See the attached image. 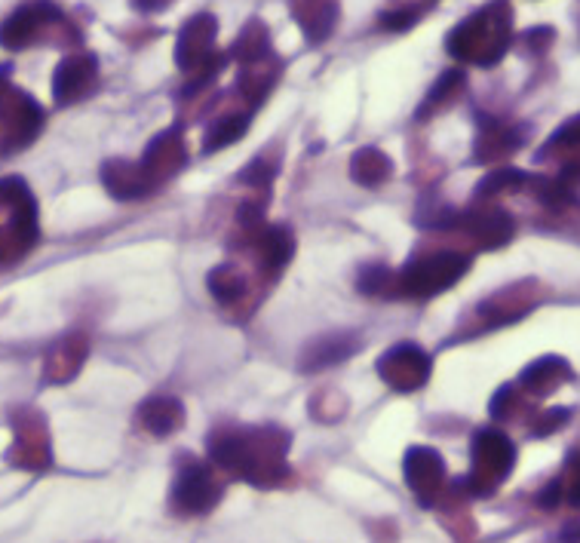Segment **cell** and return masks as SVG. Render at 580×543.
Wrapping results in <instances>:
<instances>
[{"label": "cell", "mask_w": 580, "mask_h": 543, "mask_svg": "<svg viewBox=\"0 0 580 543\" xmlns=\"http://www.w3.org/2000/svg\"><path fill=\"white\" fill-rule=\"evenodd\" d=\"M246 129H249V117H240V114L225 117V120H218V123L206 132V142H203V148H206V151L228 148V145H234V142H240V139H243Z\"/></svg>", "instance_id": "19"}, {"label": "cell", "mask_w": 580, "mask_h": 543, "mask_svg": "<svg viewBox=\"0 0 580 543\" xmlns=\"http://www.w3.org/2000/svg\"><path fill=\"white\" fill-rule=\"evenodd\" d=\"M461 224L470 231V237L485 246V249H498L513 237V218L504 209H482L473 212L467 218H461Z\"/></svg>", "instance_id": "11"}, {"label": "cell", "mask_w": 580, "mask_h": 543, "mask_svg": "<svg viewBox=\"0 0 580 543\" xmlns=\"http://www.w3.org/2000/svg\"><path fill=\"white\" fill-rule=\"evenodd\" d=\"M267 53H271V40H267V28L261 22H249L237 43H234V56L243 62V65H252V62H261L267 59Z\"/></svg>", "instance_id": "17"}, {"label": "cell", "mask_w": 580, "mask_h": 543, "mask_svg": "<svg viewBox=\"0 0 580 543\" xmlns=\"http://www.w3.org/2000/svg\"><path fill=\"white\" fill-rule=\"evenodd\" d=\"M182 418H185V409L178 399H169V396H154L148 399L142 409H139V421L145 430H151L154 436H169L182 427Z\"/></svg>", "instance_id": "13"}, {"label": "cell", "mask_w": 580, "mask_h": 543, "mask_svg": "<svg viewBox=\"0 0 580 543\" xmlns=\"http://www.w3.org/2000/svg\"><path fill=\"white\" fill-rule=\"evenodd\" d=\"M378 372L396 390H415L430 375V359L412 344H399L378 359Z\"/></svg>", "instance_id": "5"}, {"label": "cell", "mask_w": 580, "mask_h": 543, "mask_svg": "<svg viewBox=\"0 0 580 543\" xmlns=\"http://www.w3.org/2000/svg\"><path fill=\"white\" fill-rule=\"evenodd\" d=\"M387 267H369L366 274H363V280H360V289L363 292H369V295H375L381 286H387Z\"/></svg>", "instance_id": "25"}, {"label": "cell", "mask_w": 580, "mask_h": 543, "mask_svg": "<svg viewBox=\"0 0 580 543\" xmlns=\"http://www.w3.org/2000/svg\"><path fill=\"white\" fill-rule=\"evenodd\" d=\"M470 267V258L461 255V252H439V255H427V258H418L412 261L403 277H399V289L406 295H415V298H430V295H439L445 289H452Z\"/></svg>", "instance_id": "2"}, {"label": "cell", "mask_w": 580, "mask_h": 543, "mask_svg": "<svg viewBox=\"0 0 580 543\" xmlns=\"http://www.w3.org/2000/svg\"><path fill=\"white\" fill-rule=\"evenodd\" d=\"M292 249H295V240H292V231L283 228V224H274V228H264L261 237H258V252H261V261L267 267H283L289 258H292Z\"/></svg>", "instance_id": "15"}, {"label": "cell", "mask_w": 580, "mask_h": 543, "mask_svg": "<svg viewBox=\"0 0 580 543\" xmlns=\"http://www.w3.org/2000/svg\"><path fill=\"white\" fill-rule=\"evenodd\" d=\"M510 43V13L504 4H492L479 13H473L467 22H461L445 47L458 59H470L479 65H495Z\"/></svg>", "instance_id": "1"}, {"label": "cell", "mask_w": 580, "mask_h": 543, "mask_svg": "<svg viewBox=\"0 0 580 543\" xmlns=\"http://www.w3.org/2000/svg\"><path fill=\"white\" fill-rule=\"evenodd\" d=\"M96 59L93 56H68L59 62L56 77H53V96L59 105H71L83 99L89 89L96 86Z\"/></svg>", "instance_id": "7"}, {"label": "cell", "mask_w": 580, "mask_h": 543, "mask_svg": "<svg viewBox=\"0 0 580 543\" xmlns=\"http://www.w3.org/2000/svg\"><path fill=\"white\" fill-rule=\"evenodd\" d=\"M574 378V372L565 366V359H559V356H544V359H538V362H531V366L522 372V387H528L531 393H553L559 384H565V381H571Z\"/></svg>", "instance_id": "14"}, {"label": "cell", "mask_w": 580, "mask_h": 543, "mask_svg": "<svg viewBox=\"0 0 580 543\" xmlns=\"http://www.w3.org/2000/svg\"><path fill=\"white\" fill-rule=\"evenodd\" d=\"M182 163H185V145H182V135H178V129L160 132L157 139L148 145L145 160H142L145 172H148L154 181L172 175L175 169H182Z\"/></svg>", "instance_id": "10"}, {"label": "cell", "mask_w": 580, "mask_h": 543, "mask_svg": "<svg viewBox=\"0 0 580 543\" xmlns=\"http://www.w3.org/2000/svg\"><path fill=\"white\" fill-rule=\"evenodd\" d=\"M525 185V175L516 172V169H504V172H495V175H488L482 185H479V197H495V194H504V191H516Z\"/></svg>", "instance_id": "21"}, {"label": "cell", "mask_w": 580, "mask_h": 543, "mask_svg": "<svg viewBox=\"0 0 580 543\" xmlns=\"http://www.w3.org/2000/svg\"><path fill=\"white\" fill-rule=\"evenodd\" d=\"M350 353V347L341 341V338H335V341H329V347H314V366H326V362H335V359H344Z\"/></svg>", "instance_id": "24"}, {"label": "cell", "mask_w": 580, "mask_h": 543, "mask_svg": "<svg viewBox=\"0 0 580 543\" xmlns=\"http://www.w3.org/2000/svg\"><path fill=\"white\" fill-rule=\"evenodd\" d=\"M356 181H363V185H378L390 175V160L375 151V148H366V151H356L353 154V163H350Z\"/></svg>", "instance_id": "18"}, {"label": "cell", "mask_w": 580, "mask_h": 543, "mask_svg": "<svg viewBox=\"0 0 580 543\" xmlns=\"http://www.w3.org/2000/svg\"><path fill=\"white\" fill-rule=\"evenodd\" d=\"M215 31H218V22L209 13H197L194 19H188L185 28H182V34H178V43H175V62H178V68L188 71V74L200 71L215 56L212 53Z\"/></svg>", "instance_id": "4"}, {"label": "cell", "mask_w": 580, "mask_h": 543, "mask_svg": "<svg viewBox=\"0 0 580 543\" xmlns=\"http://www.w3.org/2000/svg\"><path fill=\"white\" fill-rule=\"evenodd\" d=\"M209 292L221 301V304H231V301H237L240 298V292H243V280H240V274L234 267H215L212 274H209Z\"/></svg>", "instance_id": "20"}, {"label": "cell", "mask_w": 580, "mask_h": 543, "mask_svg": "<svg viewBox=\"0 0 580 543\" xmlns=\"http://www.w3.org/2000/svg\"><path fill=\"white\" fill-rule=\"evenodd\" d=\"M102 175H105L108 191L120 200H136V197L148 194L154 185V178L145 172L142 163L136 166V163H126V160H111Z\"/></svg>", "instance_id": "12"}, {"label": "cell", "mask_w": 580, "mask_h": 543, "mask_svg": "<svg viewBox=\"0 0 580 543\" xmlns=\"http://www.w3.org/2000/svg\"><path fill=\"white\" fill-rule=\"evenodd\" d=\"M406 482H409V488L421 497L424 504L433 501V494L445 482V464H442V458L436 455L433 448H424V445L409 448V455H406Z\"/></svg>", "instance_id": "9"}, {"label": "cell", "mask_w": 580, "mask_h": 543, "mask_svg": "<svg viewBox=\"0 0 580 543\" xmlns=\"http://www.w3.org/2000/svg\"><path fill=\"white\" fill-rule=\"evenodd\" d=\"M519 145H522V139L510 126H482L476 154H479V160H492V157H504V154L516 151Z\"/></svg>", "instance_id": "16"}, {"label": "cell", "mask_w": 580, "mask_h": 543, "mask_svg": "<svg viewBox=\"0 0 580 543\" xmlns=\"http://www.w3.org/2000/svg\"><path fill=\"white\" fill-rule=\"evenodd\" d=\"M56 7L53 4H43V0H37V4H25L19 7L4 25H0V47L7 50H22L28 47V43L37 37V31L47 25L50 19H56Z\"/></svg>", "instance_id": "8"}, {"label": "cell", "mask_w": 580, "mask_h": 543, "mask_svg": "<svg viewBox=\"0 0 580 543\" xmlns=\"http://www.w3.org/2000/svg\"><path fill=\"white\" fill-rule=\"evenodd\" d=\"M221 497V488L215 485L212 473L206 467H185L172 485V501L185 513H209Z\"/></svg>", "instance_id": "6"}, {"label": "cell", "mask_w": 580, "mask_h": 543, "mask_svg": "<svg viewBox=\"0 0 580 543\" xmlns=\"http://www.w3.org/2000/svg\"><path fill=\"white\" fill-rule=\"evenodd\" d=\"M7 96V68H0V102Z\"/></svg>", "instance_id": "28"}, {"label": "cell", "mask_w": 580, "mask_h": 543, "mask_svg": "<svg viewBox=\"0 0 580 543\" xmlns=\"http://www.w3.org/2000/svg\"><path fill=\"white\" fill-rule=\"evenodd\" d=\"M461 80H464V77H461V71H449V74H442V80L433 86V93L427 96V102H424V105H427V108H436L439 102H445V99H449V96L455 93V89L461 86Z\"/></svg>", "instance_id": "23"}, {"label": "cell", "mask_w": 580, "mask_h": 543, "mask_svg": "<svg viewBox=\"0 0 580 543\" xmlns=\"http://www.w3.org/2000/svg\"><path fill=\"white\" fill-rule=\"evenodd\" d=\"M381 25L390 28V31H406L409 25H415V13L403 10V13H384L381 16Z\"/></svg>", "instance_id": "26"}, {"label": "cell", "mask_w": 580, "mask_h": 543, "mask_svg": "<svg viewBox=\"0 0 580 543\" xmlns=\"http://www.w3.org/2000/svg\"><path fill=\"white\" fill-rule=\"evenodd\" d=\"M516 464V445L501 433V430H479L473 439V473H470V488L476 494L495 491L507 473Z\"/></svg>", "instance_id": "3"}, {"label": "cell", "mask_w": 580, "mask_h": 543, "mask_svg": "<svg viewBox=\"0 0 580 543\" xmlns=\"http://www.w3.org/2000/svg\"><path fill=\"white\" fill-rule=\"evenodd\" d=\"M562 421H568V409H553L550 415H544V418H541V424H544V427H538L534 433H538V436L553 433V430H559V427H562Z\"/></svg>", "instance_id": "27"}, {"label": "cell", "mask_w": 580, "mask_h": 543, "mask_svg": "<svg viewBox=\"0 0 580 543\" xmlns=\"http://www.w3.org/2000/svg\"><path fill=\"white\" fill-rule=\"evenodd\" d=\"M562 485V497L571 504V507H580V451L568 458V467H565V476L559 479Z\"/></svg>", "instance_id": "22"}]
</instances>
